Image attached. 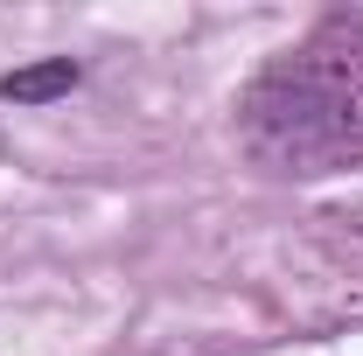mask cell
Instances as JSON below:
<instances>
[{
    "label": "cell",
    "mask_w": 363,
    "mask_h": 356,
    "mask_svg": "<svg viewBox=\"0 0 363 356\" xmlns=\"http://www.w3.org/2000/svg\"><path fill=\"white\" fill-rule=\"evenodd\" d=\"M77 63L70 56H43V63H21V70H7L0 77V98L7 105H49V98H63V91H77Z\"/></svg>",
    "instance_id": "cell-1"
}]
</instances>
